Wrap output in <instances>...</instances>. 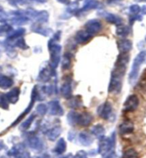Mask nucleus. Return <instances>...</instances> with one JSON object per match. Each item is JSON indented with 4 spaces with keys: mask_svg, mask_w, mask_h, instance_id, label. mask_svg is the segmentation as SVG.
I'll return each instance as SVG.
<instances>
[{
    "mask_svg": "<svg viewBox=\"0 0 146 158\" xmlns=\"http://www.w3.org/2000/svg\"><path fill=\"white\" fill-rule=\"evenodd\" d=\"M39 92H38V89H37V86H35L32 89V97H31V101L30 104H29L28 107L26 108V110H24V111L22 112V113L19 115V117H17V119L15 120L14 123H12V127H14V126H15L16 125H17L18 123H19L20 121L22 120V119L24 118V117L26 116L27 114H28L29 112H30V110H32V108H33V106L34 105H35V101L37 100L38 97H39Z\"/></svg>",
    "mask_w": 146,
    "mask_h": 158,
    "instance_id": "39448f33",
    "label": "nucleus"
},
{
    "mask_svg": "<svg viewBox=\"0 0 146 158\" xmlns=\"http://www.w3.org/2000/svg\"><path fill=\"white\" fill-rule=\"evenodd\" d=\"M78 116H79V113H77V112L75 111L69 112L67 116V119L69 124H70L71 125H77Z\"/></svg>",
    "mask_w": 146,
    "mask_h": 158,
    "instance_id": "7c9ffc66",
    "label": "nucleus"
},
{
    "mask_svg": "<svg viewBox=\"0 0 146 158\" xmlns=\"http://www.w3.org/2000/svg\"><path fill=\"white\" fill-rule=\"evenodd\" d=\"M139 105V99L136 94L130 95L125 100L123 110L125 112H134Z\"/></svg>",
    "mask_w": 146,
    "mask_h": 158,
    "instance_id": "423d86ee",
    "label": "nucleus"
},
{
    "mask_svg": "<svg viewBox=\"0 0 146 158\" xmlns=\"http://www.w3.org/2000/svg\"><path fill=\"white\" fill-rule=\"evenodd\" d=\"M55 75V69L51 68L50 67H45L40 70L39 75H38V80L42 82H48L50 80L52 76Z\"/></svg>",
    "mask_w": 146,
    "mask_h": 158,
    "instance_id": "9d476101",
    "label": "nucleus"
},
{
    "mask_svg": "<svg viewBox=\"0 0 146 158\" xmlns=\"http://www.w3.org/2000/svg\"><path fill=\"white\" fill-rule=\"evenodd\" d=\"M141 11V9L138 4H132L130 6V12L133 15H138Z\"/></svg>",
    "mask_w": 146,
    "mask_h": 158,
    "instance_id": "4c0bfd02",
    "label": "nucleus"
},
{
    "mask_svg": "<svg viewBox=\"0 0 146 158\" xmlns=\"http://www.w3.org/2000/svg\"><path fill=\"white\" fill-rule=\"evenodd\" d=\"M8 19V16L6 13L2 12L0 13V22H5L6 20Z\"/></svg>",
    "mask_w": 146,
    "mask_h": 158,
    "instance_id": "ea45409f",
    "label": "nucleus"
},
{
    "mask_svg": "<svg viewBox=\"0 0 146 158\" xmlns=\"http://www.w3.org/2000/svg\"><path fill=\"white\" fill-rule=\"evenodd\" d=\"M92 37H93V35L89 32H87L86 30H80L76 33L75 40L77 42V43L83 44L89 42Z\"/></svg>",
    "mask_w": 146,
    "mask_h": 158,
    "instance_id": "ddd939ff",
    "label": "nucleus"
},
{
    "mask_svg": "<svg viewBox=\"0 0 146 158\" xmlns=\"http://www.w3.org/2000/svg\"><path fill=\"white\" fill-rule=\"evenodd\" d=\"M12 31V26L8 24H4L0 25V36H4L5 35H10Z\"/></svg>",
    "mask_w": 146,
    "mask_h": 158,
    "instance_id": "f704fd0d",
    "label": "nucleus"
},
{
    "mask_svg": "<svg viewBox=\"0 0 146 158\" xmlns=\"http://www.w3.org/2000/svg\"><path fill=\"white\" fill-rule=\"evenodd\" d=\"M27 144L30 148L36 150H41L42 147H43V143H42L41 139L39 137L33 136V135L28 138Z\"/></svg>",
    "mask_w": 146,
    "mask_h": 158,
    "instance_id": "2eb2a0df",
    "label": "nucleus"
},
{
    "mask_svg": "<svg viewBox=\"0 0 146 158\" xmlns=\"http://www.w3.org/2000/svg\"><path fill=\"white\" fill-rule=\"evenodd\" d=\"M117 44H118V48L120 51V53H128L129 51L132 49V43L129 40H118Z\"/></svg>",
    "mask_w": 146,
    "mask_h": 158,
    "instance_id": "4468645a",
    "label": "nucleus"
},
{
    "mask_svg": "<svg viewBox=\"0 0 146 158\" xmlns=\"http://www.w3.org/2000/svg\"><path fill=\"white\" fill-rule=\"evenodd\" d=\"M35 1H37V0H17V2L21 4H28Z\"/></svg>",
    "mask_w": 146,
    "mask_h": 158,
    "instance_id": "a19ab883",
    "label": "nucleus"
},
{
    "mask_svg": "<svg viewBox=\"0 0 146 158\" xmlns=\"http://www.w3.org/2000/svg\"><path fill=\"white\" fill-rule=\"evenodd\" d=\"M35 19L40 24L48 22L49 19V13L45 10H42L40 12H38Z\"/></svg>",
    "mask_w": 146,
    "mask_h": 158,
    "instance_id": "cd10ccee",
    "label": "nucleus"
},
{
    "mask_svg": "<svg viewBox=\"0 0 146 158\" xmlns=\"http://www.w3.org/2000/svg\"><path fill=\"white\" fill-rule=\"evenodd\" d=\"M92 120H93V117H92V115L90 114L79 113L77 125L83 126V127H86V126H88L90 124L92 123Z\"/></svg>",
    "mask_w": 146,
    "mask_h": 158,
    "instance_id": "f3484780",
    "label": "nucleus"
},
{
    "mask_svg": "<svg viewBox=\"0 0 146 158\" xmlns=\"http://www.w3.org/2000/svg\"><path fill=\"white\" fill-rule=\"evenodd\" d=\"M32 30L34 31V32L38 33L40 35H42L43 36H48L49 34L50 33V31H52L51 29H49L48 28H44L41 26V24L40 23H35L32 26Z\"/></svg>",
    "mask_w": 146,
    "mask_h": 158,
    "instance_id": "5701e85b",
    "label": "nucleus"
},
{
    "mask_svg": "<svg viewBox=\"0 0 146 158\" xmlns=\"http://www.w3.org/2000/svg\"><path fill=\"white\" fill-rule=\"evenodd\" d=\"M130 31V29L129 27L121 24V25L118 26V27L116 29V35L119 37H125L129 35Z\"/></svg>",
    "mask_w": 146,
    "mask_h": 158,
    "instance_id": "c85d7f7f",
    "label": "nucleus"
},
{
    "mask_svg": "<svg viewBox=\"0 0 146 158\" xmlns=\"http://www.w3.org/2000/svg\"><path fill=\"white\" fill-rule=\"evenodd\" d=\"M36 117L35 114H32L31 116L29 117V118L27 119L26 121H24L23 123L22 124L21 126H20V129L22 130H27V129L30 128V127L32 125V123H33L34 119Z\"/></svg>",
    "mask_w": 146,
    "mask_h": 158,
    "instance_id": "72a5a7b5",
    "label": "nucleus"
},
{
    "mask_svg": "<svg viewBox=\"0 0 146 158\" xmlns=\"http://www.w3.org/2000/svg\"><path fill=\"white\" fill-rule=\"evenodd\" d=\"M122 158H138V154L134 149H128L123 155Z\"/></svg>",
    "mask_w": 146,
    "mask_h": 158,
    "instance_id": "c9c22d12",
    "label": "nucleus"
},
{
    "mask_svg": "<svg viewBox=\"0 0 146 158\" xmlns=\"http://www.w3.org/2000/svg\"><path fill=\"white\" fill-rule=\"evenodd\" d=\"M57 1L61 4H66V5H69V3H70V0H57Z\"/></svg>",
    "mask_w": 146,
    "mask_h": 158,
    "instance_id": "79ce46f5",
    "label": "nucleus"
},
{
    "mask_svg": "<svg viewBox=\"0 0 146 158\" xmlns=\"http://www.w3.org/2000/svg\"><path fill=\"white\" fill-rule=\"evenodd\" d=\"M134 130V125L132 122L125 121L122 123L120 126V132L123 135L130 134L133 132Z\"/></svg>",
    "mask_w": 146,
    "mask_h": 158,
    "instance_id": "412c9836",
    "label": "nucleus"
},
{
    "mask_svg": "<svg viewBox=\"0 0 146 158\" xmlns=\"http://www.w3.org/2000/svg\"><path fill=\"white\" fill-rule=\"evenodd\" d=\"M115 144V134L111 137H104L101 138V141L99 144V153L105 156L109 153L113 152V148Z\"/></svg>",
    "mask_w": 146,
    "mask_h": 158,
    "instance_id": "20e7f679",
    "label": "nucleus"
},
{
    "mask_svg": "<svg viewBox=\"0 0 146 158\" xmlns=\"http://www.w3.org/2000/svg\"><path fill=\"white\" fill-rule=\"evenodd\" d=\"M74 158H87V153L85 152V151H79L77 154L75 155V156L74 157Z\"/></svg>",
    "mask_w": 146,
    "mask_h": 158,
    "instance_id": "58836bf2",
    "label": "nucleus"
},
{
    "mask_svg": "<svg viewBox=\"0 0 146 158\" xmlns=\"http://www.w3.org/2000/svg\"><path fill=\"white\" fill-rule=\"evenodd\" d=\"M82 101L81 96L77 95V96H73L70 99H69L68 106L69 107L73 108V109H76V108L80 107L82 105Z\"/></svg>",
    "mask_w": 146,
    "mask_h": 158,
    "instance_id": "a878e982",
    "label": "nucleus"
},
{
    "mask_svg": "<svg viewBox=\"0 0 146 158\" xmlns=\"http://www.w3.org/2000/svg\"><path fill=\"white\" fill-rule=\"evenodd\" d=\"M72 157V155H67V156L62 157H61V158H69V157Z\"/></svg>",
    "mask_w": 146,
    "mask_h": 158,
    "instance_id": "49530a36",
    "label": "nucleus"
},
{
    "mask_svg": "<svg viewBox=\"0 0 146 158\" xmlns=\"http://www.w3.org/2000/svg\"><path fill=\"white\" fill-rule=\"evenodd\" d=\"M92 133L98 138H102L105 134V128L102 125H97L92 128Z\"/></svg>",
    "mask_w": 146,
    "mask_h": 158,
    "instance_id": "c756f323",
    "label": "nucleus"
},
{
    "mask_svg": "<svg viewBox=\"0 0 146 158\" xmlns=\"http://www.w3.org/2000/svg\"><path fill=\"white\" fill-rule=\"evenodd\" d=\"M25 29L24 28H19L17 29L16 31H13V32H11L10 35H9L7 40H12L15 39H17V38H19L20 37H22V35L25 33Z\"/></svg>",
    "mask_w": 146,
    "mask_h": 158,
    "instance_id": "473e14b6",
    "label": "nucleus"
},
{
    "mask_svg": "<svg viewBox=\"0 0 146 158\" xmlns=\"http://www.w3.org/2000/svg\"><path fill=\"white\" fill-rule=\"evenodd\" d=\"M14 17H13L12 19H11V22H12L13 24L17 26L23 25V24H27V22L29 21V18H27L25 16L20 15H13Z\"/></svg>",
    "mask_w": 146,
    "mask_h": 158,
    "instance_id": "b1692460",
    "label": "nucleus"
},
{
    "mask_svg": "<svg viewBox=\"0 0 146 158\" xmlns=\"http://www.w3.org/2000/svg\"><path fill=\"white\" fill-rule=\"evenodd\" d=\"M138 2H146V0H135Z\"/></svg>",
    "mask_w": 146,
    "mask_h": 158,
    "instance_id": "c03bdc74",
    "label": "nucleus"
},
{
    "mask_svg": "<svg viewBox=\"0 0 146 158\" xmlns=\"http://www.w3.org/2000/svg\"><path fill=\"white\" fill-rule=\"evenodd\" d=\"M57 40L52 38L48 42V49L49 52V67L55 69L61 60L62 47L57 43Z\"/></svg>",
    "mask_w": 146,
    "mask_h": 158,
    "instance_id": "f03ea898",
    "label": "nucleus"
},
{
    "mask_svg": "<svg viewBox=\"0 0 146 158\" xmlns=\"http://www.w3.org/2000/svg\"><path fill=\"white\" fill-rule=\"evenodd\" d=\"M100 6V3L96 0H89L86 2L84 6L79 11V12H86V11H89L90 10H93V9L98 8Z\"/></svg>",
    "mask_w": 146,
    "mask_h": 158,
    "instance_id": "bb28decb",
    "label": "nucleus"
},
{
    "mask_svg": "<svg viewBox=\"0 0 146 158\" xmlns=\"http://www.w3.org/2000/svg\"><path fill=\"white\" fill-rule=\"evenodd\" d=\"M103 16H104L105 19H106L109 23L113 24L115 25H117V26L123 24V20L120 16H118L114 14H111V13H105V15Z\"/></svg>",
    "mask_w": 146,
    "mask_h": 158,
    "instance_id": "a211bd4d",
    "label": "nucleus"
},
{
    "mask_svg": "<svg viewBox=\"0 0 146 158\" xmlns=\"http://www.w3.org/2000/svg\"><path fill=\"white\" fill-rule=\"evenodd\" d=\"M8 154L9 155L15 156L17 158H30V153L25 150L24 147L22 146V144H19V145L13 148L12 150H10Z\"/></svg>",
    "mask_w": 146,
    "mask_h": 158,
    "instance_id": "1a4fd4ad",
    "label": "nucleus"
},
{
    "mask_svg": "<svg viewBox=\"0 0 146 158\" xmlns=\"http://www.w3.org/2000/svg\"><path fill=\"white\" fill-rule=\"evenodd\" d=\"M20 94V89L19 87H15L7 92L5 95L7 98L9 102L12 104H15L19 100Z\"/></svg>",
    "mask_w": 146,
    "mask_h": 158,
    "instance_id": "dca6fc26",
    "label": "nucleus"
},
{
    "mask_svg": "<svg viewBox=\"0 0 146 158\" xmlns=\"http://www.w3.org/2000/svg\"><path fill=\"white\" fill-rule=\"evenodd\" d=\"M113 112V107L109 102H105L98 107V113L100 117L104 119H109Z\"/></svg>",
    "mask_w": 146,
    "mask_h": 158,
    "instance_id": "0eeeda50",
    "label": "nucleus"
},
{
    "mask_svg": "<svg viewBox=\"0 0 146 158\" xmlns=\"http://www.w3.org/2000/svg\"><path fill=\"white\" fill-rule=\"evenodd\" d=\"M4 147H5V144H4V143L2 141H0V150L4 149Z\"/></svg>",
    "mask_w": 146,
    "mask_h": 158,
    "instance_id": "37998d69",
    "label": "nucleus"
},
{
    "mask_svg": "<svg viewBox=\"0 0 146 158\" xmlns=\"http://www.w3.org/2000/svg\"><path fill=\"white\" fill-rule=\"evenodd\" d=\"M62 133V128L60 126H57V127H54L52 129L48 131L47 132V136L48 138L51 141H55L56 139L58 138Z\"/></svg>",
    "mask_w": 146,
    "mask_h": 158,
    "instance_id": "aec40b11",
    "label": "nucleus"
},
{
    "mask_svg": "<svg viewBox=\"0 0 146 158\" xmlns=\"http://www.w3.org/2000/svg\"><path fill=\"white\" fill-rule=\"evenodd\" d=\"M14 84V81L10 77L0 75V88L2 89H7Z\"/></svg>",
    "mask_w": 146,
    "mask_h": 158,
    "instance_id": "4be33fe9",
    "label": "nucleus"
},
{
    "mask_svg": "<svg viewBox=\"0 0 146 158\" xmlns=\"http://www.w3.org/2000/svg\"><path fill=\"white\" fill-rule=\"evenodd\" d=\"M145 41H146V37H145Z\"/></svg>",
    "mask_w": 146,
    "mask_h": 158,
    "instance_id": "de8ad7c7",
    "label": "nucleus"
},
{
    "mask_svg": "<svg viewBox=\"0 0 146 158\" xmlns=\"http://www.w3.org/2000/svg\"><path fill=\"white\" fill-rule=\"evenodd\" d=\"M61 94L66 99H70L73 97V89L71 85V78H67L61 86Z\"/></svg>",
    "mask_w": 146,
    "mask_h": 158,
    "instance_id": "f8f14e48",
    "label": "nucleus"
},
{
    "mask_svg": "<svg viewBox=\"0 0 146 158\" xmlns=\"http://www.w3.org/2000/svg\"><path fill=\"white\" fill-rule=\"evenodd\" d=\"M129 60L130 55L128 53H120L118 55L115 63L111 82L109 84L108 91L111 93L118 94L122 89L123 77L125 75Z\"/></svg>",
    "mask_w": 146,
    "mask_h": 158,
    "instance_id": "f257e3e1",
    "label": "nucleus"
},
{
    "mask_svg": "<svg viewBox=\"0 0 146 158\" xmlns=\"http://www.w3.org/2000/svg\"><path fill=\"white\" fill-rule=\"evenodd\" d=\"M2 12H4V8L2 7L1 5H0V13Z\"/></svg>",
    "mask_w": 146,
    "mask_h": 158,
    "instance_id": "a18cd8bd",
    "label": "nucleus"
},
{
    "mask_svg": "<svg viewBox=\"0 0 146 158\" xmlns=\"http://www.w3.org/2000/svg\"><path fill=\"white\" fill-rule=\"evenodd\" d=\"M48 109L49 114L52 115L61 116L64 113V110L62 109V106L60 105L59 102L56 100L49 102L48 103Z\"/></svg>",
    "mask_w": 146,
    "mask_h": 158,
    "instance_id": "9b49d317",
    "label": "nucleus"
},
{
    "mask_svg": "<svg viewBox=\"0 0 146 158\" xmlns=\"http://www.w3.org/2000/svg\"><path fill=\"white\" fill-rule=\"evenodd\" d=\"M66 148H67L66 142L65 141V139L63 138H61L57 141V144H56L55 149H54V152L57 153L58 155L63 154L65 151H66Z\"/></svg>",
    "mask_w": 146,
    "mask_h": 158,
    "instance_id": "393cba45",
    "label": "nucleus"
},
{
    "mask_svg": "<svg viewBox=\"0 0 146 158\" xmlns=\"http://www.w3.org/2000/svg\"><path fill=\"white\" fill-rule=\"evenodd\" d=\"M146 60V52L143 51L140 52L136 57L135 58L132 65L131 71L130 72L129 74V80L131 84H134L136 82L138 77L139 71H140V66L143 64V63L145 62Z\"/></svg>",
    "mask_w": 146,
    "mask_h": 158,
    "instance_id": "7ed1b4c3",
    "label": "nucleus"
},
{
    "mask_svg": "<svg viewBox=\"0 0 146 158\" xmlns=\"http://www.w3.org/2000/svg\"><path fill=\"white\" fill-rule=\"evenodd\" d=\"M78 140H79L80 143L82 144L83 146H89L93 143L94 139L93 137L90 135H89L88 133L82 132L79 134Z\"/></svg>",
    "mask_w": 146,
    "mask_h": 158,
    "instance_id": "6ab92c4d",
    "label": "nucleus"
},
{
    "mask_svg": "<svg viewBox=\"0 0 146 158\" xmlns=\"http://www.w3.org/2000/svg\"><path fill=\"white\" fill-rule=\"evenodd\" d=\"M85 29L86 31L92 35L98 34L102 29V24L98 19H91L87 22L85 24Z\"/></svg>",
    "mask_w": 146,
    "mask_h": 158,
    "instance_id": "6e6552de",
    "label": "nucleus"
},
{
    "mask_svg": "<svg viewBox=\"0 0 146 158\" xmlns=\"http://www.w3.org/2000/svg\"><path fill=\"white\" fill-rule=\"evenodd\" d=\"M72 56L70 54L65 53L62 60V68L63 69H67L71 65Z\"/></svg>",
    "mask_w": 146,
    "mask_h": 158,
    "instance_id": "2f4dec72",
    "label": "nucleus"
},
{
    "mask_svg": "<svg viewBox=\"0 0 146 158\" xmlns=\"http://www.w3.org/2000/svg\"><path fill=\"white\" fill-rule=\"evenodd\" d=\"M36 110H37L38 114H40V115H44L47 113V112H48V107L44 104H39L37 105V108H36Z\"/></svg>",
    "mask_w": 146,
    "mask_h": 158,
    "instance_id": "e433bc0d",
    "label": "nucleus"
}]
</instances>
